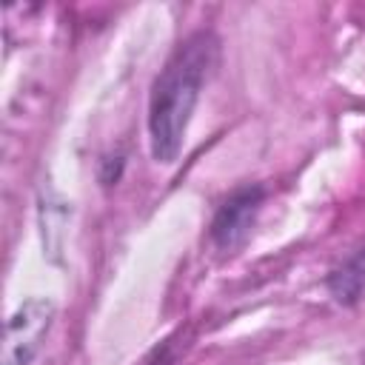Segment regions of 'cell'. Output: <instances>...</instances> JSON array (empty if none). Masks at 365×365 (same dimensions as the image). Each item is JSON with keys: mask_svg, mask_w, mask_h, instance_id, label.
<instances>
[{"mask_svg": "<svg viewBox=\"0 0 365 365\" xmlns=\"http://www.w3.org/2000/svg\"><path fill=\"white\" fill-rule=\"evenodd\" d=\"M214 48H217L214 37L205 31L188 37L174 51V57L154 83L148 131H151V151L160 163H171L182 148L194 103L214 60Z\"/></svg>", "mask_w": 365, "mask_h": 365, "instance_id": "cell-1", "label": "cell"}, {"mask_svg": "<svg viewBox=\"0 0 365 365\" xmlns=\"http://www.w3.org/2000/svg\"><path fill=\"white\" fill-rule=\"evenodd\" d=\"M54 302L43 297L26 299L6 325L3 339V365H29L40 351V342L51 325Z\"/></svg>", "mask_w": 365, "mask_h": 365, "instance_id": "cell-2", "label": "cell"}, {"mask_svg": "<svg viewBox=\"0 0 365 365\" xmlns=\"http://www.w3.org/2000/svg\"><path fill=\"white\" fill-rule=\"evenodd\" d=\"M257 200H259V191H245V194H240V197H234L222 211H220V217H217V222H214V237H217V242L220 245H234L237 240H242V234L248 231V225H251V217H254V211H257Z\"/></svg>", "mask_w": 365, "mask_h": 365, "instance_id": "cell-3", "label": "cell"}]
</instances>
